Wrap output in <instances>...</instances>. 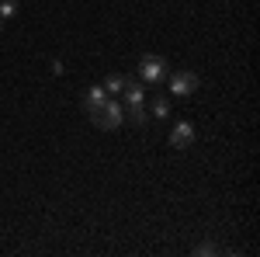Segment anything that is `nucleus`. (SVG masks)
<instances>
[{"label": "nucleus", "mask_w": 260, "mask_h": 257, "mask_svg": "<svg viewBox=\"0 0 260 257\" xmlns=\"http://www.w3.org/2000/svg\"><path fill=\"white\" fill-rule=\"evenodd\" d=\"M191 142H194L191 122H177V125L170 129V146H174V150H191Z\"/></svg>", "instance_id": "4"}, {"label": "nucleus", "mask_w": 260, "mask_h": 257, "mask_svg": "<svg viewBox=\"0 0 260 257\" xmlns=\"http://www.w3.org/2000/svg\"><path fill=\"white\" fill-rule=\"evenodd\" d=\"M149 111H153V119H167V115H170V101H167V98H156Z\"/></svg>", "instance_id": "9"}, {"label": "nucleus", "mask_w": 260, "mask_h": 257, "mask_svg": "<svg viewBox=\"0 0 260 257\" xmlns=\"http://www.w3.org/2000/svg\"><path fill=\"white\" fill-rule=\"evenodd\" d=\"M121 87H125V77L121 73H111V77L104 80V94H121Z\"/></svg>", "instance_id": "7"}, {"label": "nucleus", "mask_w": 260, "mask_h": 257, "mask_svg": "<svg viewBox=\"0 0 260 257\" xmlns=\"http://www.w3.org/2000/svg\"><path fill=\"white\" fill-rule=\"evenodd\" d=\"M139 77L146 80V83H160V80H167V60H163V56H142Z\"/></svg>", "instance_id": "2"}, {"label": "nucleus", "mask_w": 260, "mask_h": 257, "mask_svg": "<svg viewBox=\"0 0 260 257\" xmlns=\"http://www.w3.org/2000/svg\"><path fill=\"white\" fill-rule=\"evenodd\" d=\"M128 122H132V125H146V108H142V101L139 104H128Z\"/></svg>", "instance_id": "8"}, {"label": "nucleus", "mask_w": 260, "mask_h": 257, "mask_svg": "<svg viewBox=\"0 0 260 257\" xmlns=\"http://www.w3.org/2000/svg\"><path fill=\"white\" fill-rule=\"evenodd\" d=\"M104 87H90V91H87V98H83V108H87V115H94V111H98L101 104H104Z\"/></svg>", "instance_id": "5"}, {"label": "nucleus", "mask_w": 260, "mask_h": 257, "mask_svg": "<svg viewBox=\"0 0 260 257\" xmlns=\"http://www.w3.org/2000/svg\"><path fill=\"white\" fill-rule=\"evenodd\" d=\"M194 254H219V247H215V243H201Z\"/></svg>", "instance_id": "11"}, {"label": "nucleus", "mask_w": 260, "mask_h": 257, "mask_svg": "<svg viewBox=\"0 0 260 257\" xmlns=\"http://www.w3.org/2000/svg\"><path fill=\"white\" fill-rule=\"evenodd\" d=\"M90 119H94V125H98V129H104V132H115L121 122H125V108H121V104H115V101H104V104H101Z\"/></svg>", "instance_id": "1"}, {"label": "nucleus", "mask_w": 260, "mask_h": 257, "mask_svg": "<svg viewBox=\"0 0 260 257\" xmlns=\"http://www.w3.org/2000/svg\"><path fill=\"white\" fill-rule=\"evenodd\" d=\"M18 14V0H0V18H14Z\"/></svg>", "instance_id": "10"}, {"label": "nucleus", "mask_w": 260, "mask_h": 257, "mask_svg": "<svg viewBox=\"0 0 260 257\" xmlns=\"http://www.w3.org/2000/svg\"><path fill=\"white\" fill-rule=\"evenodd\" d=\"M198 91V77L191 73V70H180L170 77V94H177V98H191Z\"/></svg>", "instance_id": "3"}, {"label": "nucleus", "mask_w": 260, "mask_h": 257, "mask_svg": "<svg viewBox=\"0 0 260 257\" xmlns=\"http://www.w3.org/2000/svg\"><path fill=\"white\" fill-rule=\"evenodd\" d=\"M0 28H4V24H0Z\"/></svg>", "instance_id": "12"}, {"label": "nucleus", "mask_w": 260, "mask_h": 257, "mask_svg": "<svg viewBox=\"0 0 260 257\" xmlns=\"http://www.w3.org/2000/svg\"><path fill=\"white\" fill-rule=\"evenodd\" d=\"M121 94H125V101H128V104H139V101L146 98V91H142V83H136V80H125V87H121Z\"/></svg>", "instance_id": "6"}]
</instances>
